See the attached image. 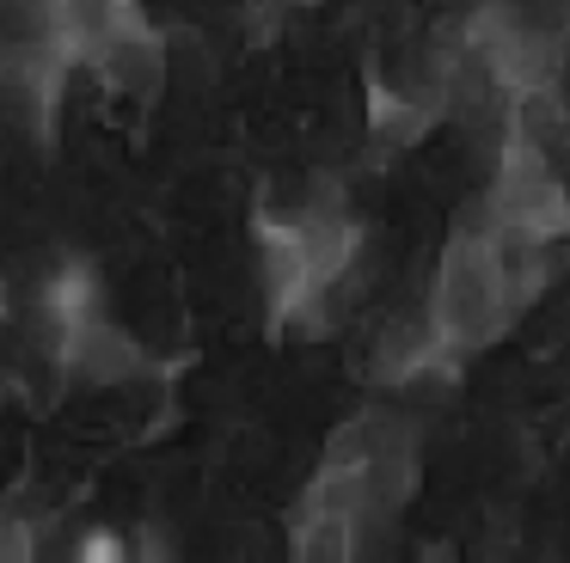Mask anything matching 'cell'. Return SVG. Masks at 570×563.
Instances as JSON below:
<instances>
[{
	"label": "cell",
	"mask_w": 570,
	"mask_h": 563,
	"mask_svg": "<svg viewBox=\"0 0 570 563\" xmlns=\"http://www.w3.org/2000/svg\"><path fill=\"white\" fill-rule=\"evenodd\" d=\"M430 325L448 349L472 355L484 343H497V330L509 325V294H503V269H497V245H491V227H460L448 239L442 264H435V282H430Z\"/></svg>",
	"instance_id": "1"
},
{
	"label": "cell",
	"mask_w": 570,
	"mask_h": 563,
	"mask_svg": "<svg viewBox=\"0 0 570 563\" xmlns=\"http://www.w3.org/2000/svg\"><path fill=\"white\" fill-rule=\"evenodd\" d=\"M80 68H92L124 98H154L160 80L173 73V49H166V37L141 19V7H129L124 19H111L87 49H80Z\"/></svg>",
	"instance_id": "3"
},
{
	"label": "cell",
	"mask_w": 570,
	"mask_h": 563,
	"mask_svg": "<svg viewBox=\"0 0 570 563\" xmlns=\"http://www.w3.org/2000/svg\"><path fill=\"white\" fill-rule=\"evenodd\" d=\"M50 362L62 367L68 379H80V386H129V379L148 374L141 343L129 337L124 325H111L105 313H87V318H75V325L56 330Z\"/></svg>",
	"instance_id": "4"
},
{
	"label": "cell",
	"mask_w": 570,
	"mask_h": 563,
	"mask_svg": "<svg viewBox=\"0 0 570 563\" xmlns=\"http://www.w3.org/2000/svg\"><path fill=\"white\" fill-rule=\"evenodd\" d=\"M31 551H38V539H31L26 514H0V563H26Z\"/></svg>",
	"instance_id": "6"
},
{
	"label": "cell",
	"mask_w": 570,
	"mask_h": 563,
	"mask_svg": "<svg viewBox=\"0 0 570 563\" xmlns=\"http://www.w3.org/2000/svg\"><path fill=\"white\" fill-rule=\"evenodd\" d=\"M368 117H374V135H381V147H417L423 135H430L435 122V105H423L417 92H405L393 80H374L368 86Z\"/></svg>",
	"instance_id": "5"
},
{
	"label": "cell",
	"mask_w": 570,
	"mask_h": 563,
	"mask_svg": "<svg viewBox=\"0 0 570 563\" xmlns=\"http://www.w3.org/2000/svg\"><path fill=\"white\" fill-rule=\"evenodd\" d=\"M288 7H320V0H258L264 19H271V12H288Z\"/></svg>",
	"instance_id": "7"
},
{
	"label": "cell",
	"mask_w": 570,
	"mask_h": 563,
	"mask_svg": "<svg viewBox=\"0 0 570 563\" xmlns=\"http://www.w3.org/2000/svg\"><path fill=\"white\" fill-rule=\"evenodd\" d=\"M491 227H515L533 239H564L570 233V190L558 166L521 135L497 141V178H491Z\"/></svg>",
	"instance_id": "2"
}]
</instances>
